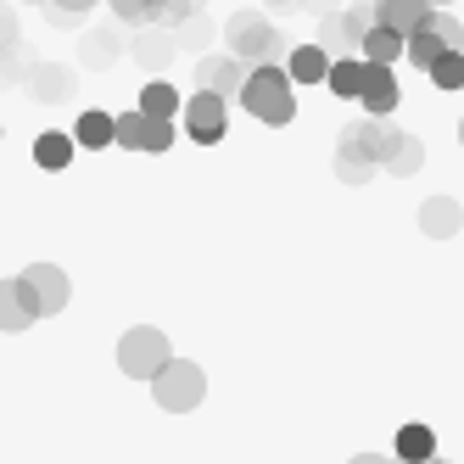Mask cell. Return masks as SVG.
I'll return each mask as SVG.
<instances>
[{
  "mask_svg": "<svg viewBox=\"0 0 464 464\" xmlns=\"http://www.w3.org/2000/svg\"><path fill=\"white\" fill-rule=\"evenodd\" d=\"M241 107L257 118V123H291L296 118V84L285 68H252L246 73V90H241Z\"/></svg>",
  "mask_w": 464,
  "mask_h": 464,
  "instance_id": "cell-1",
  "label": "cell"
},
{
  "mask_svg": "<svg viewBox=\"0 0 464 464\" xmlns=\"http://www.w3.org/2000/svg\"><path fill=\"white\" fill-rule=\"evenodd\" d=\"M224 40H229V56L236 62H252V68H280V51H285V34L257 17V12H236L224 23Z\"/></svg>",
  "mask_w": 464,
  "mask_h": 464,
  "instance_id": "cell-2",
  "label": "cell"
},
{
  "mask_svg": "<svg viewBox=\"0 0 464 464\" xmlns=\"http://www.w3.org/2000/svg\"><path fill=\"white\" fill-rule=\"evenodd\" d=\"M169 363H174V347H169V336H162L157 324H135V330H123V336H118V370L123 375L157 381Z\"/></svg>",
  "mask_w": 464,
  "mask_h": 464,
  "instance_id": "cell-3",
  "label": "cell"
},
{
  "mask_svg": "<svg viewBox=\"0 0 464 464\" xmlns=\"http://www.w3.org/2000/svg\"><path fill=\"white\" fill-rule=\"evenodd\" d=\"M370 28H375V6H347L336 17H324L319 23V51L330 62H347V56H363V40H370Z\"/></svg>",
  "mask_w": 464,
  "mask_h": 464,
  "instance_id": "cell-4",
  "label": "cell"
},
{
  "mask_svg": "<svg viewBox=\"0 0 464 464\" xmlns=\"http://www.w3.org/2000/svg\"><path fill=\"white\" fill-rule=\"evenodd\" d=\"M151 397H157V409H169V414H190V409L208 397V375H202V363L174 358L169 370L151 381Z\"/></svg>",
  "mask_w": 464,
  "mask_h": 464,
  "instance_id": "cell-5",
  "label": "cell"
},
{
  "mask_svg": "<svg viewBox=\"0 0 464 464\" xmlns=\"http://www.w3.org/2000/svg\"><path fill=\"white\" fill-rule=\"evenodd\" d=\"M459 45H464V23H459V17H448V12H430V17H425V28L409 40V62H414L420 73H430V68H437L442 56H453Z\"/></svg>",
  "mask_w": 464,
  "mask_h": 464,
  "instance_id": "cell-6",
  "label": "cell"
},
{
  "mask_svg": "<svg viewBox=\"0 0 464 464\" xmlns=\"http://www.w3.org/2000/svg\"><path fill=\"white\" fill-rule=\"evenodd\" d=\"M179 118H185V135L196 146H218L229 135V102H218V95H208V90H196Z\"/></svg>",
  "mask_w": 464,
  "mask_h": 464,
  "instance_id": "cell-7",
  "label": "cell"
},
{
  "mask_svg": "<svg viewBox=\"0 0 464 464\" xmlns=\"http://www.w3.org/2000/svg\"><path fill=\"white\" fill-rule=\"evenodd\" d=\"M23 90H28V102H40V107H62L79 84H73V68H62V62H28Z\"/></svg>",
  "mask_w": 464,
  "mask_h": 464,
  "instance_id": "cell-8",
  "label": "cell"
},
{
  "mask_svg": "<svg viewBox=\"0 0 464 464\" xmlns=\"http://www.w3.org/2000/svg\"><path fill=\"white\" fill-rule=\"evenodd\" d=\"M112 146H123V151H169L174 146V123H151V118H140V107L118 112Z\"/></svg>",
  "mask_w": 464,
  "mask_h": 464,
  "instance_id": "cell-9",
  "label": "cell"
},
{
  "mask_svg": "<svg viewBox=\"0 0 464 464\" xmlns=\"http://www.w3.org/2000/svg\"><path fill=\"white\" fill-rule=\"evenodd\" d=\"M347 135L363 146V157L386 169V162H392V151L403 146V135H409V129H397L392 118H363V123H347Z\"/></svg>",
  "mask_w": 464,
  "mask_h": 464,
  "instance_id": "cell-10",
  "label": "cell"
},
{
  "mask_svg": "<svg viewBox=\"0 0 464 464\" xmlns=\"http://www.w3.org/2000/svg\"><path fill=\"white\" fill-rule=\"evenodd\" d=\"M23 280H28V291H34V303H40V319L68 308L73 285H68V275H62L56 263H28V269H23Z\"/></svg>",
  "mask_w": 464,
  "mask_h": 464,
  "instance_id": "cell-11",
  "label": "cell"
},
{
  "mask_svg": "<svg viewBox=\"0 0 464 464\" xmlns=\"http://www.w3.org/2000/svg\"><path fill=\"white\" fill-rule=\"evenodd\" d=\"M40 319V303H34V291H28V280H0V330L6 336H17V330H28Z\"/></svg>",
  "mask_w": 464,
  "mask_h": 464,
  "instance_id": "cell-12",
  "label": "cell"
},
{
  "mask_svg": "<svg viewBox=\"0 0 464 464\" xmlns=\"http://www.w3.org/2000/svg\"><path fill=\"white\" fill-rule=\"evenodd\" d=\"M196 90L218 95V102H229V95H241V90H246L241 62H236V56H202V62H196Z\"/></svg>",
  "mask_w": 464,
  "mask_h": 464,
  "instance_id": "cell-13",
  "label": "cell"
},
{
  "mask_svg": "<svg viewBox=\"0 0 464 464\" xmlns=\"http://www.w3.org/2000/svg\"><path fill=\"white\" fill-rule=\"evenodd\" d=\"M397 95H403V90H397V73L392 68H375V62H363V95H358L363 112H370V118H392L397 112Z\"/></svg>",
  "mask_w": 464,
  "mask_h": 464,
  "instance_id": "cell-14",
  "label": "cell"
},
{
  "mask_svg": "<svg viewBox=\"0 0 464 464\" xmlns=\"http://www.w3.org/2000/svg\"><path fill=\"white\" fill-rule=\"evenodd\" d=\"M425 17H430V0H375V23L392 28V34H403V40L420 34Z\"/></svg>",
  "mask_w": 464,
  "mask_h": 464,
  "instance_id": "cell-15",
  "label": "cell"
},
{
  "mask_svg": "<svg viewBox=\"0 0 464 464\" xmlns=\"http://www.w3.org/2000/svg\"><path fill=\"white\" fill-rule=\"evenodd\" d=\"M459 224H464V208L453 202V196H425V202H420V229L430 241L459 236Z\"/></svg>",
  "mask_w": 464,
  "mask_h": 464,
  "instance_id": "cell-16",
  "label": "cell"
},
{
  "mask_svg": "<svg viewBox=\"0 0 464 464\" xmlns=\"http://www.w3.org/2000/svg\"><path fill=\"white\" fill-rule=\"evenodd\" d=\"M129 56H135L140 68H146V73L157 79V73H162V68H169V62L179 56V40L169 34V28H157V34H140L135 45H129Z\"/></svg>",
  "mask_w": 464,
  "mask_h": 464,
  "instance_id": "cell-17",
  "label": "cell"
},
{
  "mask_svg": "<svg viewBox=\"0 0 464 464\" xmlns=\"http://www.w3.org/2000/svg\"><path fill=\"white\" fill-rule=\"evenodd\" d=\"M375 174H381V162H370L353 135H342V140H336V179H342V185H370Z\"/></svg>",
  "mask_w": 464,
  "mask_h": 464,
  "instance_id": "cell-18",
  "label": "cell"
},
{
  "mask_svg": "<svg viewBox=\"0 0 464 464\" xmlns=\"http://www.w3.org/2000/svg\"><path fill=\"white\" fill-rule=\"evenodd\" d=\"M118 34H112V28H90V34L79 40V68L84 73H107L112 68V62H118Z\"/></svg>",
  "mask_w": 464,
  "mask_h": 464,
  "instance_id": "cell-19",
  "label": "cell"
},
{
  "mask_svg": "<svg viewBox=\"0 0 464 464\" xmlns=\"http://www.w3.org/2000/svg\"><path fill=\"white\" fill-rule=\"evenodd\" d=\"M174 112H185V102H179V90H174V84H162V79L140 84V118H151V123H169Z\"/></svg>",
  "mask_w": 464,
  "mask_h": 464,
  "instance_id": "cell-20",
  "label": "cell"
},
{
  "mask_svg": "<svg viewBox=\"0 0 464 464\" xmlns=\"http://www.w3.org/2000/svg\"><path fill=\"white\" fill-rule=\"evenodd\" d=\"M397 459L403 464H430L437 459V430L430 425H403L397 430Z\"/></svg>",
  "mask_w": 464,
  "mask_h": 464,
  "instance_id": "cell-21",
  "label": "cell"
},
{
  "mask_svg": "<svg viewBox=\"0 0 464 464\" xmlns=\"http://www.w3.org/2000/svg\"><path fill=\"white\" fill-rule=\"evenodd\" d=\"M285 73H291V84H324V79H330V56H324L319 45H296Z\"/></svg>",
  "mask_w": 464,
  "mask_h": 464,
  "instance_id": "cell-22",
  "label": "cell"
},
{
  "mask_svg": "<svg viewBox=\"0 0 464 464\" xmlns=\"http://www.w3.org/2000/svg\"><path fill=\"white\" fill-rule=\"evenodd\" d=\"M397 56H409V40L375 23V28H370V40H363V62H375V68H392Z\"/></svg>",
  "mask_w": 464,
  "mask_h": 464,
  "instance_id": "cell-23",
  "label": "cell"
},
{
  "mask_svg": "<svg viewBox=\"0 0 464 464\" xmlns=\"http://www.w3.org/2000/svg\"><path fill=\"white\" fill-rule=\"evenodd\" d=\"M324 90H336L342 102H358V95H363V56L330 62V79H324Z\"/></svg>",
  "mask_w": 464,
  "mask_h": 464,
  "instance_id": "cell-24",
  "label": "cell"
},
{
  "mask_svg": "<svg viewBox=\"0 0 464 464\" xmlns=\"http://www.w3.org/2000/svg\"><path fill=\"white\" fill-rule=\"evenodd\" d=\"M112 129H118V118L112 112H79V129H73V146H95V151H102V146H112Z\"/></svg>",
  "mask_w": 464,
  "mask_h": 464,
  "instance_id": "cell-25",
  "label": "cell"
},
{
  "mask_svg": "<svg viewBox=\"0 0 464 464\" xmlns=\"http://www.w3.org/2000/svg\"><path fill=\"white\" fill-rule=\"evenodd\" d=\"M420 169H425V140H420V135H403V146L392 151V162H386L381 174H392V179H409V174H420Z\"/></svg>",
  "mask_w": 464,
  "mask_h": 464,
  "instance_id": "cell-26",
  "label": "cell"
},
{
  "mask_svg": "<svg viewBox=\"0 0 464 464\" xmlns=\"http://www.w3.org/2000/svg\"><path fill=\"white\" fill-rule=\"evenodd\" d=\"M34 162H40V169H68V162H73V135H56V129L40 135L34 140Z\"/></svg>",
  "mask_w": 464,
  "mask_h": 464,
  "instance_id": "cell-27",
  "label": "cell"
},
{
  "mask_svg": "<svg viewBox=\"0 0 464 464\" xmlns=\"http://www.w3.org/2000/svg\"><path fill=\"white\" fill-rule=\"evenodd\" d=\"M425 79H430V84H437V90H464V51H453V56H442V62H437V68H430Z\"/></svg>",
  "mask_w": 464,
  "mask_h": 464,
  "instance_id": "cell-28",
  "label": "cell"
},
{
  "mask_svg": "<svg viewBox=\"0 0 464 464\" xmlns=\"http://www.w3.org/2000/svg\"><path fill=\"white\" fill-rule=\"evenodd\" d=\"M112 12L123 23H157L162 17V0H112Z\"/></svg>",
  "mask_w": 464,
  "mask_h": 464,
  "instance_id": "cell-29",
  "label": "cell"
},
{
  "mask_svg": "<svg viewBox=\"0 0 464 464\" xmlns=\"http://www.w3.org/2000/svg\"><path fill=\"white\" fill-rule=\"evenodd\" d=\"M17 6H12V0H0V56H12L17 51Z\"/></svg>",
  "mask_w": 464,
  "mask_h": 464,
  "instance_id": "cell-30",
  "label": "cell"
},
{
  "mask_svg": "<svg viewBox=\"0 0 464 464\" xmlns=\"http://www.w3.org/2000/svg\"><path fill=\"white\" fill-rule=\"evenodd\" d=\"M174 40H179V51H185V45H208V40H213V23H208L202 12H196V17L179 28V34H174Z\"/></svg>",
  "mask_w": 464,
  "mask_h": 464,
  "instance_id": "cell-31",
  "label": "cell"
},
{
  "mask_svg": "<svg viewBox=\"0 0 464 464\" xmlns=\"http://www.w3.org/2000/svg\"><path fill=\"white\" fill-rule=\"evenodd\" d=\"M303 6L319 12V23H324V17H336V12H342V0H303Z\"/></svg>",
  "mask_w": 464,
  "mask_h": 464,
  "instance_id": "cell-32",
  "label": "cell"
},
{
  "mask_svg": "<svg viewBox=\"0 0 464 464\" xmlns=\"http://www.w3.org/2000/svg\"><path fill=\"white\" fill-rule=\"evenodd\" d=\"M353 464H386V459H381V453H358Z\"/></svg>",
  "mask_w": 464,
  "mask_h": 464,
  "instance_id": "cell-33",
  "label": "cell"
},
{
  "mask_svg": "<svg viewBox=\"0 0 464 464\" xmlns=\"http://www.w3.org/2000/svg\"><path fill=\"white\" fill-rule=\"evenodd\" d=\"M269 6H291V12H296V6H303V0H269Z\"/></svg>",
  "mask_w": 464,
  "mask_h": 464,
  "instance_id": "cell-34",
  "label": "cell"
},
{
  "mask_svg": "<svg viewBox=\"0 0 464 464\" xmlns=\"http://www.w3.org/2000/svg\"><path fill=\"white\" fill-rule=\"evenodd\" d=\"M459 146H464V118H459Z\"/></svg>",
  "mask_w": 464,
  "mask_h": 464,
  "instance_id": "cell-35",
  "label": "cell"
},
{
  "mask_svg": "<svg viewBox=\"0 0 464 464\" xmlns=\"http://www.w3.org/2000/svg\"><path fill=\"white\" fill-rule=\"evenodd\" d=\"M430 464H448V459H430Z\"/></svg>",
  "mask_w": 464,
  "mask_h": 464,
  "instance_id": "cell-36",
  "label": "cell"
},
{
  "mask_svg": "<svg viewBox=\"0 0 464 464\" xmlns=\"http://www.w3.org/2000/svg\"><path fill=\"white\" fill-rule=\"evenodd\" d=\"M45 6H51V0H45Z\"/></svg>",
  "mask_w": 464,
  "mask_h": 464,
  "instance_id": "cell-37",
  "label": "cell"
}]
</instances>
